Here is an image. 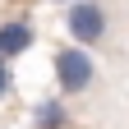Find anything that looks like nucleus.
Here are the masks:
<instances>
[{"mask_svg":"<svg viewBox=\"0 0 129 129\" xmlns=\"http://www.w3.org/2000/svg\"><path fill=\"white\" fill-rule=\"evenodd\" d=\"M51 69H55V83H60V97H88L97 88V60L88 55V46H60L55 60H51Z\"/></svg>","mask_w":129,"mask_h":129,"instance_id":"f03ea898","label":"nucleus"},{"mask_svg":"<svg viewBox=\"0 0 129 129\" xmlns=\"http://www.w3.org/2000/svg\"><path fill=\"white\" fill-rule=\"evenodd\" d=\"M32 129H69V106L64 97H42L32 106Z\"/></svg>","mask_w":129,"mask_h":129,"instance_id":"20e7f679","label":"nucleus"},{"mask_svg":"<svg viewBox=\"0 0 129 129\" xmlns=\"http://www.w3.org/2000/svg\"><path fill=\"white\" fill-rule=\"evenodd\" d=\"M46 5H69V0H46Z\"/></svg>","mask_w":129,"mask_h":129,"instance_id":"423d86ee","label":"nucleus"},{"mask_svg":"<svg viewBox=\"0 0 129 129\" xmlns=\"http://www.w3.org/2000/svg\"><path fill=\"white\" fill-rule=\"evenodd\" d=\"M32 42H37V32H32L28 19H5L0 23V60H19Z\"/></svg>","mask_w":129,"mask_h":129,"instance_id":"7ed1b4c3","label":"nucleus"},{"mask_svg":"<svg viewBox=\"0 0 129 129\" xmlns=\"http://www.w3.org/2000/svg\"><path fill=\"white\" fill-rule=\"evenodd\" d=\"M64 32L78 46H111V9L106 0H69L64 5Z\"/></svg>","mask_w":129,"mask_h":129,"instance_id":"f257e3e1","label":"nucleus"},{"mask_svg":"<svg viewBox=\"0 0 129 129\" xmlns=\"http://www.w3.org/2000/svg\"><path fill=\"white\" fill-rule=\"evenodd\" d=\"M14 92V60H0V97Z\"/></svg>","mask_w":129,"mask_h":129,"instance_id":"39448f33","label":"nucleus"}]
</instances>
